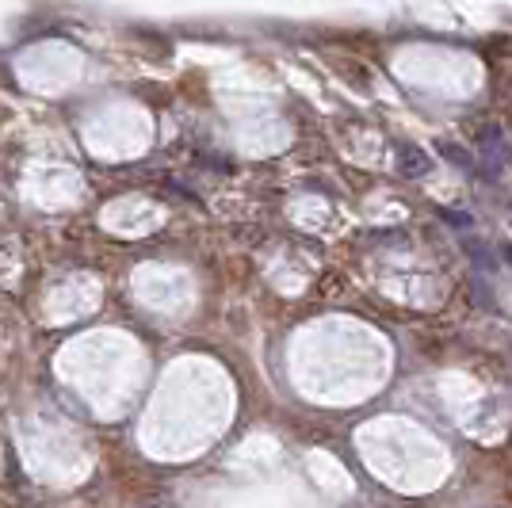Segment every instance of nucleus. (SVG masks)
<instances>
[{"label":"nucleus","mask_w":512,"mask_h":508,"mask_svg":"<svg viewBox=\"0 0 512 508\" xmlns=\"http://www.w3.org/2000/svg\"><path fill=\"white\" fill-rule=\"evenodd\" d=\"M505 161H509L505 134H501V127H486L482 130V165H486L490 176H497V172L505 169Z\"/></svg>","instance_id":"nucleus-1"},{"label":"nucleus","mask_w":512,"mask_h":508,"mask_svg":"<svg viewBox=\"0 0 512 508\" xmlns=\"http://www.w3.org/2000/svg\"><path fill=\"white\" fill-rule=\"evenodd\" d=\"M505 260H509V268H512V245H505Z\"/></svg>","instance_id":"nucleus-6"},{"label":"nucleus","mask_w":512,"mask_h":508,"mask_svg":"<svg viewBox=\"0 0 512 508\" xmlns=\"http://www.w3.org/2000/svg\"><path fill=\"white\" fill-rule=\"evenodd\" d=\"M444 222H451V226H459V230H467L470 226V214L467 211H448V207H444Z\"/></svg>","instance_id":"nucleus-5"},{"label":"nucleus","mask_w":512,"mask_h":508,"mask_svg":"<svg viewBox=\"0 0 512 508\" xmlns=\"http://www.w3.org/2000/svg\"><path fill=\"white\" fill-rule=\"evenodd\" d=\"M467 256L478 264V268H482V272H490V268H493V256L482 249V241H467Z\"/></svg>","instance_id":"nucleus-4"},{"label":"nucleus","mask_w":512,"mask_h":508,"mask_svg":"<svg viewBox=\"0 0 512 508\" xmlns=\"http://www.w3.org/2000/svg\"><path fill=\"white\" fill-rule=\"evenodd\" d=\"M440 153L448 157L451 165H459V169H470V153L463 146H455V142H440Z\"/></svg>","instance_id":"nucleus-3"},{"label":"nucleus","mask_w":512,"mask_h":508,"mask_svg":"<svg viewBox=\"0 0 512 508\" xmlns=\"http://www.w3.org/2000/svg\"><path fill=\"white\" fill-rule=\"evenodd\" d=\"M394 161H398V172H402V176H428V172H432V157H428L421 146H409V142L398 146V157H394Z\"/></svg>","instance_id":"nucleus-2"}]
</instances>
